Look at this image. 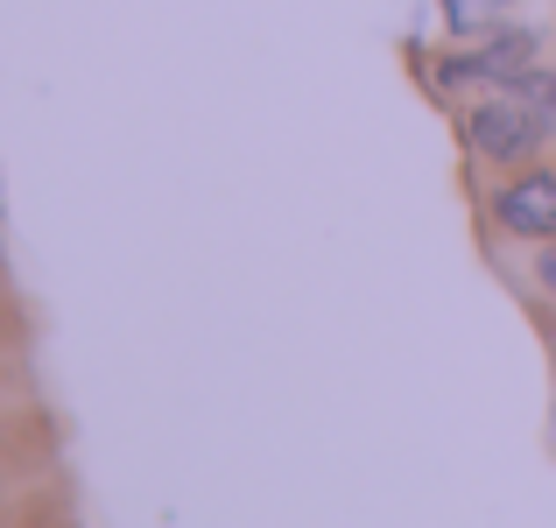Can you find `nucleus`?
<instances>
[{
    "mask_svg": "<svg viewBox=\"0 0 556 528\" xmlns=\"http://www.w3.org/2000/svg\"><path fill=\"white\" fill-rule=\"evenodd\" d=\"M543 289H549V297H556V247H549V254H543Z\"/></svg>",
    "mask_w": 556,
    "mask_h": 528,
    "instance_id": "423d86ee",
    "label": "nucleus"
},
{
    "mask_svg": "<svg viewBox=\"0 0 556 528\" xmlns=\"http://www.w3.org/2000/svg\"><path fill=\"white\" fill-rule=\"evenodd\" d=\"M507 8H515V0H444V22L458 28V36H472V28H493Z\"/></svg>",
    "mask_w": 556,
    "mask_h": 528,
    "instance_id": "39448f33",
    "label": "nucleus"
},
{
    "mask_svg": "<svg viewBox=\"0 0 556 528\" xmlns=\"http://www.w3.org/2000/svg\"><path fill=\"white\" fill-rule=\"evenodd\" d=\"M493 218L521 240H556V169H529L493 198Z\"/></svg>",
    "mask_w": 556,
    "mask_h": 528,
    "instance_id": "7ed1b4c3",
    "label": "nucleus"
},
{
    "mask_svg": "<svg viewBox=\"0 0 556 528\" xmlns=\"http://www.w3.org/2000/svg\"><path fill=\"white\" fill-rule=\"evenodd\" d=\"M529 64H535V36L515 28V36H493L486 50L444 56V64H437V85H451V92H458V85H493V92H501V85H515Z\"/></svg>",
    "mask_w": 556,
    "mask_h": 528,
    "instance_id": "f03ea898",
    "label": "nucleus"
},
{
    "mask_svg": "<svg viewBox=\"0 0 556 528\" xmlns=\"http://www.w3.org/2000/svg\"><path fill=\"white\" fill-rule=\"evenodd\" d=\"M501 92H515V99H521V106H529V113H543V121L556 127V71L529 64V71H521L515 85H501Z\"/></svg>",
    "mask_w": 556,
    "mask_h": 528,
    "instance_id": "20e7f679",
    "label": "nucleus"
},
{
    "mask_svg": "<svg viewBox=\"0 0 556 528\" xmlns=\"http://www.w3.org/2000/svg\"><path fill=\"white\" fill-rule=\"evenodd\" d=\"M465 141H472L486 163H529V155L549 141V121L529 113L515 92H493V99H479V106L465 113Z\"/></svg>",
    "mask_w": 556,
    "mask_h": 528,
    "instance_id": "f257e3e1",
    "label": "nucleus"
}]
</instances>
